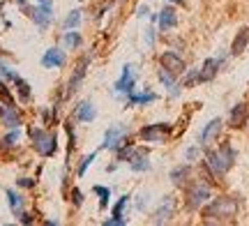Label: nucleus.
<instances>
[{
    "label": "nucleus",
    "mask_w": 249,
    "mask_h": 226,
    "mask_svg": "<svg viewBox=\"0 0 249 226\" xmlns=\"http://www.w3.org/2000/svg\"><path fill=\"white\" fill-rule=\"evenodd\" d=\"M238 215V201L233 196H217L203 208V222L205 224H224L233 222Z\"/></svg>",
    "instance_id": "1"
},
{
    "label": "nucleus",
    "mask_w": 249,
    "mask_h": 226,
    "mask_svg": "<svg viewBox=\"0 0 249 226\" xmlns=\"http://www.w3.org/2000/svg\"><path fill=\"white\" fill-rule=\"evenodd\" d=\"M233 162H235V150L231 148L229 141H224L217 150H208L205 153V164L214 173V178H224L226 173L231 171Z\"/></svg>",
    "instance_id": "2"
},
{
    "label": "nucleus",
    "mask_w": 249,
    "mask_h": 226,
    "mask_svg": "<svg viewBox=\"0 0 249 226\" xmlns=\"http://www.w3.org/2000/svg\"><path fill=\"white\" fill-rule=\"evenodd\" d=\"M28 136L35 145V150L42 157H53L55 150H58V139H55L53 132L49 129H42V127H28Z\"/></svg>",
    "instance_id": "3"
},
{
    "label": "nucleus",
    "mask_w": 249,
    "mask_h": 226,
    "mask_svg": "<svg viewBox=\"0 0 249 226\" xmlns=\"http://www.w3.org/2000/svg\"><path fill=\"white\" fill-rule=\"evenodd\" d=\"M213 199V191H210V182L203 180H194L187 185L185 191V203L189 210H198L201 206H205L208 201Z\"/></svg>",
    "instance_id": "4"
},
{
    "label": "nucleus",
    "mask_w": 249,
    "mask_h": 226,
    "mask_svg": "<svg viewBox=\"0 0 249 226\" xmlns=\"http://www.w3.org/2000/svg\"><path fill=\"white\" fill-rule=\"evenodd\" d=\"M173 132V125L169 122H157V125H148L139 132V139H143L145 143H164L169 134Z\"/></svg>",
    "instance_id": "5"
},
{
    "label": "nucleus",
    "mask_w": 249,
    "mask_h": 226,
    "mask_svg": "<svg viewBox=\"0 0 249 226\" xmlns=\"http://www.w3.org/2000/svg\"><path fill=\"white\" fill-rule=\"evenodd\" d=\"M86 72H88V58H81L79 65H76V70L71 72L70 81H67V88H65V97H71L74 92L81 88V83L86 79Z\"/></svg>",
    "instance_id": "6"
},
{
    "label": "nucleus",
    "mask_w": 249,
    "mask_h": 226,
    "mask_svg": "<svg viewBox=\"0 0 249 226\" xmlns=\"http://www.w3.org/2000/svg\"><path fill=\"white\" fill-rule=\"evenodd\" d=\"M249 122V104L247 102H240L231 109V116H229V125L233 129H242V127Z\"/></svg>",
    "instance_id": "7"
},
{
    "label": "nucleus",
    "mask_w": 249,
    "mask_h": 226,
    "mask_svg": "<svg viewBox=\"0 0 249 226\" xmlns=\"http://www.w3.org/2000/svg\"><path fill=\"white\" fill-rule=\"evenodd\" d=\"M160 65L164 67V70L173 72L176 76L185 72V60H182V58H180L176 51H166V53H161L160 55Z\"/></svg>",
    "instance_id": "8"
},
{
    "label": "nucleus",
    "mask_w": 249,
    "mask_h": 226,
    "mask_svg": "<svg viewBox=\"0 0 249 226\" xmlns=\"http://www.w3.org/2000/svg\"><path fill=\"white\" fill-rule=\"evenodd\" d=\"M173 212H176V199H173V196H166L164 203L157 208V212L152 215V224H166V222L173 217Z\"/></svg>",
    "instance_id": "9"
},
{
    "label": "nucleus",
    "mask_w": 249,
    "mask_h": 226,
    "mask_svg": "<svg viewBox=\"0 0 249 226\" xmlns=\"http://www.w3.org/2000/svg\"><path fill=\"white\" fill-rule=\"evenodd\" d=\"M222 120L219 118H214V120H210L208 125H205V129L201 132V145L203 148H210V145L217 141V136H219V132H222Z\"/></svg>",
    "instance_id": "10"
},
{
    "label": "nucleus",
    "mask_w": 249,
    "mask_h": 226,
    "mask_svg": "<svg viewBox=\"0 0 249 226\" xmlns=\"http://www.w3.org/2000/svg\"><path fill=\"white\" fill-rule=\"evenodd\" d=\"M26 14L33 18L39 28H46L49 23H51V18H53V9H46V7H42V5H39V7H28Z\"/></svg>",
    "instance_id": "11"
},
{
    "label": "nucleus",
    "mask_w": 249,
    "mask_h": 226,
    "mask_svg": "<svg viewBox=\"0 0 249 226\" xmlns=\"http://www.w3.org/2000/svg\"><path fill=\"white\" fill-rule=\"evenodd\" d=\"M67 63V58H65V51L60 49H49L44 55H42V65H44L46 70H55V67H62V65Z\"/></svg>",
    "instance_id": "12"
},
{
    "label": "nucleus",
    "mask_w": 249,
    "mask_h": 226,
    "mask_svg": "<svg viewBox=\"0 0 249 226\" xmlns=\"http://www.w3.org/2000/svg\"><path fill=\"white\" fill-rule=\"evenodd\" d=\"M0 118H2L5 127H9V129L23 125V118H21V113L17 111V106H5V104H0Z\"/></svg>",
    "instance_id": "13"
},
{
    "label": "nucleus",
    "mask_w": 249,
    "mask_h": 226,
    "mask_svg": "<svg viewBox=\"0 0 249 226\" xmlns=\"http://www.w3.org/2000/svg\"><path fill=\"white\" fill-rule=\"evenodd\" d=\"M219 67H222V60L219 58H208L203 65H201V83L205 81H213L217 72H219Z\"/></svg>",
    "instance_id": "14"
},
{
    "label": "nucleus",
    "mask_w": 249,
    "mask_h": 226,
    "mask_svg": "<svg viewBox=\"0 0 249 226\" xmlns=\"http://www.w3.org/2000/svg\"><path fill=\"white\" fill-rule=\"evenodd\" d=\"M160 30L161 33H166V30H171V28L178 26V14H176V9L173 7H164L160 12Z\"/></svg>",
    "instance_id": "15"
},
{
    "label": "nucleus",
    "mask_w": 249,
    "mask_h": 226,
    "mask_svg": "<svg viewBox=\"0 0 249 226\" xmlns=\"http://www.w3.org/2000/svg\"><path fill=\"white\" fill-rule=\"evenodd\" d=\"M134 86H136V81H134L132 67H129V65H124L123 76H120V81L116 83V90H118V92H127V95H132V92H134Z\"/></svg>",
    "instance_id": "16"
},
{
    "label": "nucleus",
    "mask_w": 249,
    "mask_h": 226,
    "mask_svg": "<svg viewBox=\"0 0 249 226\" xmlns=\"http://www.w3.org/2000/svg\"><path fill=\"white\" fill-rule=\"evenodd\" d=\"M76 118H79L81 122H92L97 118V111L92 106V102H81L79 106H76Z\"/></svg>",
    "instance_id": "17"
},
{
    "label": "nucleus",
    "mask_w": 249,
    "mask_h": 226,
    "mask_svg": "<svg viewBox=\"0 0 249 226\" xmlns=\"http://www.w3.org/2000/svg\"><path fill=\"white\" fill-rule=\"evenodd\" d=\"M249 44V28H242L240 33L235 35V39H233V44H231V53L233 55H240L245 49H247Z\"/></svg>",
    "instance_id": "18"
},
{
    "label": "nucleus",
    "mask_w": 249,
    "mask_h": 226,
    "mask_svg": "<svg viewBox=\"0 0 249 226\" xmlns=\"http://www.w3.org/2000/svg\"><path fill=\"white\" fill-rule=\"evenodd\" d=\"M12 83H14V88H17V95H18V100H21V104H28V102L33 100V92H30L28 81H23V79L17 74V79H14Z\"/></svg>",
    "instance_id": "19"
},
{
    "label": "nucleus",
    "mask_w": 249,
    "mask_h": 226,
    "mask_svg": "<svg viewBox=\"0 0 249 226\" xmlns=\"http://www.w3.org/2000/svg\"><path fill=\"white\" fill-rule=\"evenodd\" d=\"M189 173H192V169H189L187 164H182V166H176V169L171 171V182H173V185H178V187H182V185H187Z\"/></svg>",
    "instance_id": "20"
},
{
    "label": "nucleus",
    "mask_w": 249,
    "mask_h": 226,
    "mask_svg": "<svg viewBox=\"0 0 249 226\" xmlns=\"http://www.w3.org/2000/svg\"><path fill=\"white\" fill-rule=\"evenodd\" d=\"M5 194H7V203H9V208H12V212H14V215H21V212H23V196L17 194L14 190H7Z\"/></svg>",
    "instance_id": "21"
},
{
    "label": "nucleus",
    "mask_w": 249,
    "mask_h": 226,
    "mask_svg": "<svg viewBox=\"0 0 249 226\" xmlns=\"http://www.w3.org/2000/svg\"><path fill=\"white\" fill-rule=\"evenodd\" d=\"M160 81L164 83L166 88H171L173 95H178V88H176V74L173 72H169V70H164V67H161L160 70Z\"/></svg>",
    "instance_id": "22"
},
{
    "label": "nucleus",
    "mask_w": 249,
    "mask_h": 226,
    "mask_svg": "<svg viewBox=\"0 0 249 226\" xmlns=\"http://www.w3.org/2000/svg\"><path fill=\"white\" fill-rule=\"evenodd\" d=\"M157 100V95L155 92H145V95H129V102H127V106H134V104H152V102Z\"/></svg>",
    "instance_id": "23"
},
{
    "label": "nucleus",
    "mask_w": 249,
    "mask_h": 226,
    "mask_svg": "<svg viewBox=\"0 0 249 226\" xmlns=\"http://www.w3.org/2000/svg\"><path fill=\"white\" fill-rule=\"evenodd\" d=\"M18 136H21V132H18V127H14V129H12V132H9V134L0 141V148H2V150L14 148V145H17V141H18Z\"/></svg>",
    "instance_id": "24"
},
{
    "label": "nucleus",
    "mask_w": 249,
    "mask_h": 226,
    "mask_svg": "<svg viewBox=\"0 0 249 226\" xmlns=\"http://www.w3.org/2000/svg\"><path fill=\"white\" fill-rule=\"evenodd\" d=\"M132 164V171H136V173H141V171H150V162H148V157L145 155H139L134 162H129Z\"/></svg>",
    "instance_id": "25"
},
{
    "label": "nucleus",
    "mask_w": 249,
    "mask_h": 226,
    "mask_svg": "<svg viewBox=\"0 0 249 226\" xmlns=\"http://www.w3.org/2000/svg\"><path fill=\"white\" fill-rule=\"evenodd\" d=\"M92 191H95L97 196H102V199H99V206H102V208H107L108 199H111V190H108V187H102V185H95V187H92Z\"/></svg>",
    "instance_id": "26"
},
{
    "label": "nucleus",
    "mask_w": 249,
    "mask_h": 226,
    "mask_svg": "<svg viewBox=\"0 0 249 226\" xmlns=\"http://www.w3.org/2000/svg\"><path fill=\"white\" fill-rule=\"evenodd\" d=\"M65 129H67V136H70V145H67V157H70L71 150L76 148V134H74V122H71V120H67V122H65Z\"/></svg>",
    "instance_id": "27"
},
{
    "label": "nucleus",
    "mask_w": 249,
    "mask_h": 226,
    "mask_svg": "<svg viewBox=\"0 0 249 226\" xmlns=\"http://www.w3.org/2000/svg\"><path fill=\"white\" fill-rule=\"evenodd\" d=\"M196 83H201V70H192V72L182 79V86H185V88H192Z\"/></svg>",
    "instance_id": "28"
},
{
    "label": "nucleus",
    "mask_w": 249,
    "mask_h": 226,
    "mask_svg": "<svg viewBox=\"0 0 249 226\" xmlns=\"http://www.w3.org/2000/svg\"><path fill=\"white\" fill-rule=\"evenodd\" d=\"M95 157H97V153H90L88 157H83V159H81V166H79V178H83V175H86V171H88L90 169V164L95 162Z\"/></svg>",
    "instance_id": "29"
},
{
    "label": "nucleus",
    "mask_w": 249,
    "mask_h": 226,
    "mask_svg": "<svg viewBox=\"0 0 249 226\" xmlns=\"http://www.w3.org/2000/svg\"><path fill=\"white\" fill-rule=\"evenodd\" d=\"M0 100H2V104H5V106H14V100H12V92L7 90V86L2 83V79H0Z\"/></svg>",
    "instance_id": "30"
},
{
    "label": "nucleus",
    "mask_w": 249,
    "mask_h": 226,
    "mask_svg": "<svg viewBox=\"0 0 249 226\" xmlns=\"http://www.w3.org/2000/svg\"><path fill=\"white\" fill-rule=\"evenodd\" d=\"M65 44L70 46V49H79L81 46V35L79 33H74V30L67 33V35H65Z\"/></svg>",
    "instance_id": "31"
},
{
    "label": "nucleus",
    "mask_w": 249,
    "mask_h": 226,
    "mask_svg": "<svg viewBox=\"0 0 249 226\" xmlns=\"http://www.w3.org/2000/svg\"><path fill=\"white\" fill-rule=\"evenodd\" d=\"M81 23V9H74V12H70V17H67V21H65V26H67V30L70 28H76Z\"/></svg>",
    "instance_id": "32"
},
{
    "label": "nucleus",
    "mask_w": 249,
    "mask_h": 226,
    "mask_svg": "<svg viewBox=\"0 0 249 226\" xmlns=\"http://www.w3.org/2000/svg\"><path fill=\"white\" fill-rule=\"evenodd\" d=\"M127 203H129V196L124 194L123 199H120L116 206H113V217H123V210H124V206H127Z\"/></svg>",
    "instance_id": "33"
},
{
    "label": "nucleus",
    "mask_w": 249,
    "mask_h": 226,
    "mask_svg": "<svg viewBox=\"0 0 249 226\" xmlns=\"http://www.w3.org/2000/svg\"><path fill=\"white\" fill-rule=\"evenodd\" d=\"M71 203H74L76 208L83 206V191H81L79 187H74V190H71Z\"/></svg>",
    "instance_id": "34"
},
{
    "label": "nucleus",
    "mask_w": 249,
    "mask_h": 226,
    "mask_svg": "<svg viewBox=\"0 0 249 226\" xmlns=\"http://www.w3.org/2000/svg\"><path fill=\"white\" fill-rule=\"evenodd\" d=\"M0 74H2L7 81H14V79H17V72H12L7 65H0Z\"/></svg>",
    "instance_id": "35"
},
{
    "label": "nucleus",
    "mask_w": 249,
    "mask_h": 226,
    "mask_svg": "<svg viewBox=\"0 0 249 226\" xmlns=\"http://www.w3.org/2000/svg\"><path fill=\"white\" fill-rule=\"evenodd\" d=\"M18 185H21V187H35V180H33V178H21Z\"/></svg>",
    "instance_id": "36"
},
{
    "label": "nucleus",
    "mask_w": 249,
    "mask_h": 226,
    "mask_svg": "<svg viewBox=\"0 0 249 226\" xmlns=\"http://www.w3.org/2000/svg\"><path fill=\"white\" fill-rule=\"evenodd\" d=\"M196 155H198V148H189L187 150V159H194Z\"/></svg>",
    "instance_id": "37"
},
{
    "label": "nucleus",
    "mask_w": 249,
    "mask_h": 226,
    "mask_svg": "<svg viewBox=\"0 0 249 226\" xmlns=\"http://www.w3.org/2000/svg\"><path fill=\"white\" fill-rule=\"evenodd\" d=\"M42 7H46V9H51V0H37Z\"/></svg>",
    "instance_id": "38"
},
{
    "label": "nucleus",
    "mask_w": 249,
    "mask_h": 226,
    "mask_svg": "<svg viewBox=\"0 0 249 226\" xmlns=\"http://www.w3.org/2000/svg\"><path fill=\"white\" fill-rule=\"evenodd\" d=\"M169 2H180V5H182V2H185V0H169Z\"/></svg>",
    "instance_id": "39"
}]
</instances>
